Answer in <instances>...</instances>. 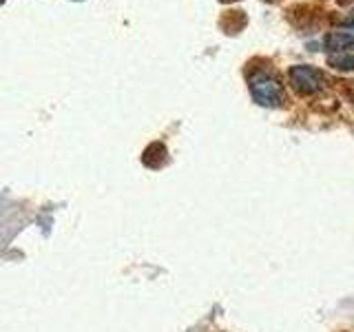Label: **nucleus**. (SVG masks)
Returning <instances> with one entry per match:
<instances>
[{
	"label": "nucleus",
	"instance_id": "7ed1b4c3",
	"mask_svg": "<svg viewBox=\"0 0 354 332\" xmlns=\"http://www.w3.org/2000/svg\"><path fill=\"white\" fill-rule=\"evenodd\" d=\"M326 47L330 51L346 53L348 49H354V36L348 31H335V33H330V36L326 38Z\"/></svg>",
	"mask_w": 354,
	"mask_h": 332
},
{
	"label": "nucleus",
	"instance_id": "20e7f679",
	"mask_svg": "<svg viewBox=\"0 0 354 332\" xmlns=\"http://www.w3.org/2000/svg\"><path fill=\"white\" fill-rule=\"evenodd\" d=\"M330 66H335L339 71H354V53H337L330 55Z\"/></svg>",
	"mask_w": 354,
	"mask_h": 332
},
{
	"label": "nucleus",
	"instance_id": "f03ea898",
	"mask_svg": "<svg viewBox=\"0 0 354 332\" xmlns=\"http://www.w3.org/2000/svg\"><path fill=\"white\" fill-rule=\"evenodd\" d=\"M290 84L295 86L297 93L301 95H313V93H319L321 89L326 84V77L319 69L315 66H308V64H297L290 69Z\"/></svg>",
	"mask_w": 354,
	"mask_h": 332
},
{
	"label": "nucleus",
	"instance_id": "39448f33",
	"mask_svg": "<svg viewBox=\"0 0 354 332\" xmlns=\"http://www.w3.org/2000/svg\"><path fill=\"white\" fill-rule=\"evenodd\" d=\"M348 25H350V27H354V9L350 11V16H348Z\"/></svg>",
	"mask_w": 354,
	"mask_h": 332
},
{
	"label": "nucleus",
	"instance_id": "f257e3e1",
	"mask_svg": "<svg viewBox=\"0 0 354 332\" xmlns=\"http://www.w3.org/2000/svg\"><path fill=\"white\" fill-rule=\"evenodd\" d=\"M250 93L254 102L261 107H279L283 102L279 80L266 71H257L250 75Z\"/></svg>",
	"mask_w": 354,
	"mask_h": 332
}]
</instances>
